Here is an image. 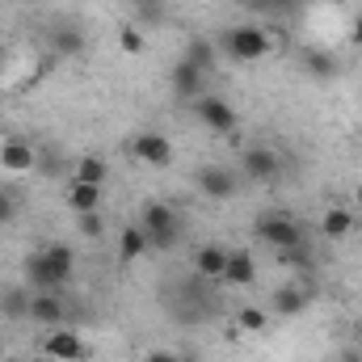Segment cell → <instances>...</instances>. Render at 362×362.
I'll return each instance as SVG.
<instances>
[{"label":"cell","mask_w":362,"mask_h":362,"mask_svg":"<svg viewBox=\"0 0 362 362\" xmlns=\"http://www.w3.org/2000/svg\"><path fill=\"white\" fill-rule=\"evenodd\" d=\"M228 257H232V249H228V245H202V249L194 253V274H198V278H206V282H223Z\"/></svg>","instance_id":"cell-11"},{"label":"cell","mask_w":362,"mask_h":362,"mask_svg":"<svg viewBox=\"0 0 362 362\" xmlns=\"http://www.w3.org/2000/svg\"><path fill=\"white\" fill-rule=\"evenodd\" d=\"M198 189L206 194V198H232L236 189H240V181L236 173H228V169H215V165H206V169H198Z\"/></svg>","instance_id":"cell-13"},{"label":"cell","mask_w":362,"mask_h":362,"mask_svg":"<svg viewBox=\"0 0 362 362\" xmlns=\"http://www.w3.org/2000/svg\"><path fill=\"white\" fill-rule=\"evenodd\" d=\"M72 270H76V257H72V249L64 240H51V245L34 249L25 257V282H30V291H59L72 278Z\"/></svg>","instance_id":"cell-1"},{"label":"cell","mask_w":362,"mask_h":362,"mask_svg":"<svg viewBox=\"0 0 362 362\" xmlns=\"http://www.w3.org/2000/svg\"><path fill=\"white\" fill-rule=\"evenodd\" d=\"M245 177L249 181H274L278 177V169H282V156L274 152V148H262V144H253V148H245Z\"/></svg>","instance_id":"cell-10"},{"label":"cell","mask_w":362,"mask_h":362,"mask_svg":"<svg viewBox=\"0 0 362 362\" xmlns=\"http://www.w3.org/2000/svg\"><path fill=\"white\" fill-rule=\"evenodd\" d=\"M219 47H223L232 59H240V64H257V59H266L274 51V34L262 30V25H253V21H245V25H232V30L219 38Z\"/></svg>","instance_id":"cell-2"},{"label":"cell","mask_w":362,"mask_h":362,"mask_svg":"<svg viewBox=\"0 0 362 362\" xmlns=\"http://www.w3.org/2000/svg\"><path fill=\"white\" fill-rule=\"evenodd\" d=\"M139 228H144V236H148V249H173L181 236V215L173 206H165V202H148L144 206V215H139Z\"/></svg>","instance_id":"cell-4"},{"label":"cell","mask_w":362,"mask_h":362,"mask_svg":"<svg viewBox=\"0 0 362 362\" xmlns=\"http://www.w3.org/2000/svg\"><path fill=\"white\" fill-rule=\"evenodd\" d=\"M173 89H177V97H198V89H202V68H194L189 59H181L177 68H173Z\"/></svg>","instance_id":"cell-19"},{"label":"cell","mask_w":362,"mask_h":362,"mask_svg":"<svg viewBox=\"0 0 362 362\" xmlns=\"http://www.w3.org/2000/svg\"><path fill=\"white\" fill-rule=\"evenodd\" d=\"M131 156L148 169H165V165H173V144L160 131H144V135L131 139Z\"/></svg>","instance_id":"cell-6"},{"label":"cell","mask_w":362,"mask_h":362,"mask_svg":"<svg viewBox=\"0 0 362 362\" xmlns=\"http://www.w3.org/2000/svg\"><path fill=\"white\" fill-rule=\"evenodd\" d=\"M303 68H308V72H316L320 81H333V72H337L333 55H325V51H308V55H303Z\"/></svg>","instance_id":"cell-23"},{"label":"cell","mask_w":362,"mask_h":362,"mask_svg":"<svg viewBox=\"0 0 362 362\" xmlns=\"http://www.w3.org/2000/svg\"><path fill=\"white\" fill-rule=\"evenodd\" d=\"M30 320L34 325H47V329H59L68 320V308L55 291H34L30 295Z\"/></svg>","instance_id":"cell-9"},{"label":"cell","mask_w":362,"mask_h":362,"mask_svg":"<svg viewBox=\"0 0 362 362\" xmlns=\"http://www.w3.org/2000/svg\"><path fill=\"white\" fill-rule=\"evenodd\" d=\"M76 223H81V232H85L89 240H97V236H101V219H97V211H89V215H76Z\"/></svg>","instance_id":"cell-26"},{"label":"cell","mask_w":362,"mask_h":362,"mask_svg":"<svg viewBox=\"0 0 362 362\" xmlns=\"http://www.w3.org/2000/svg\"><path fill=\"white\" fill-rule=\"evenodd\" d=\"M181 362H194V358H181Z\"/></svg>","instance_id":"cell-32"},{"label":"cell","mask_w":362,"mask_h":362,"mask_svg":"<svg viewBox=\"0 0 362 362\" xmlns=\"http://www.w3.org/2000/svg\"><path fill=\"white\" fill-rule=\"evenodd\" d=\"M34 165H38V148H34L30 139L8 135V139L0 144V169H4V173L25 177V173H34Z\"/></svg>","instance_id":"cell-7"},{"label":"cell","mask_w":362,"mask_h":362,"mask_svg":"<svg viewBox=\"0 0 362 362\" xmlns=\"http://www.w3.org/2000/svg\"><path fill=\"white\" fill-rule=\"evenodd\" d=\"M38 350H42V358L47 362H81L89 350H85V337L76 333V329H47L42 333V341H38Z\"/></svg>","instance_id":"cell-5"},{"label":"cell","mask_w":362,"mask_h":362,"mask_svg":"<svg viewBox=\"0 0 362 362\" xmlns=\"http://www.w3.org/2000/svg\"><path fill=\"white\" fill-rule=\"evenodd\" d=\"M144 253H148V236H144V228H139V223L122 228V236H118V262L131 266V262H139Z\"/></svg>","instance_id":"cell-16"},{"label":"cell","mask_w":362,"mask_h":362,"mask_svg":"<svg viewBox=\"0 0 362 362\" xmlns=\"http://www.w3.org/2000/svg\"><path fill=\"white\" fill-rule=\"evenodd\" d=\"M253 232H257L262 245H270V249H278V253L303 249V228H299L295 215H286V211H266V215H257Z\"/></svg>","instance_id":"cell-3"},{"label":"cell","mask_w":362,"mask_h":362,"mask_svg":"<svg viewBox=\"0 0 362 362\" xmlns=\"http://www.w3.org/2000/svg\"><path fill=\"white\" fill-rule=\"evenodd\" d=\"M354 228H358V211H350V206H329V211L320 215L325 240H350Z\"/></svg>","instance_id":"cell-12"},{"label":"cell","mask_w":362,"mask_h":362,"mask_svg":"<svg viewBox=\"0 0 362 362\" xmlns=\"http://www.w3.org/2000/svg\"><path fill=\"white\" fill-rule=\"evenodd\" d=\"M97 202H101V185L68 181V206H72L76 215H89V211H97Z\"/></svg>","instance_id":"cell-17"},{"label":"cell","mask_w":362,"mask_h":362,"mask_svg":"<svg viewBox=\"0 0 362 362\" xmlns=\"http://www.w3.org/2000/svg\"><path fill=\"white\" fill-rule=\"evenodd\" d=\"M350 42H354V47H362V13L354 17V25H350Z\"/></svg>","instance_id":"cell-28"},{"label":"cell","mask_w":362,"mask_h":362,"mask_svg":"<svg viewBox=\"0 0 362 362\" xmlns=\"http://www.w3.org/2000/svg\"><path fill=\"white\" fill-rule=\"evenodd\" d=\"M223 282H228V286H249V282H257V262H253L245 249H232L228 270H223Z\"/></svg>","instance_id":"cell-15"},{"label":"cell","mask_w":362,"mask_h":362,"mask_svg":"<svg viewBox=\"0 0 362 362\" xmlns=\"http://www.w3.org/2000/svg\"><path fill=\"white\" fill-rule=\"evenodd\" d=\"M30 295H34V291H21V286L4 291V295H0V316H8V320H30Z\"/></svg>","instance_id":"cell-18"},{"label":"cell","mask_w":362,"mask_h":362,"mask_svg":"<svg viewBox=\"0 0 362 362\" xmlns=\"http://www.w3.org/2000/svg\"><path fill=\"white\" fill-rule=\"evenodd\" d=\"M185 59H189L194 68H202V72H206V68L215 64V47H211L206 38H189V47H185Z\"/></svg>","instance_id":"cell-22"},{"label":"cell","mask_w":362,"mask_h":362,"mask_svg":"<svg viewBox=\"0 0 362 362\" xmlns=\"http://www.w3.org/2000/svg\"><path fill=\"white\" fill-rule=\"evenodd\" d=\"M72 181H85V185H101V181H105V160H101V156H81V165H76Z\"/></svg>","instance_id":"cell-21"},{"label":"cell","mask_w":362,"mask_h":362,"mask_svg":"<svg viewBox=\"0 0 362 362\" xmlns=\"http://www.w3.org/2000/svg\"><path fill=\"white\" fill-rule=\"evenodd\" d=\"M4 362H17V358H4Z\"/></svg>","instance_id":"cell-33"},{"label":"cell","mask_w":362,"mask_h":362,"mask_svg":"<svg viewBox=\"0 0 362 362\" xmlns=\"http://www.w3.org/2000/svg\"><path fill=\"white\" fill-rule=\"evenodd\" d=\"M308 291L303 286H295V282H282L278 291H274V299H270V312L274 316H299L303 308H308Z\"/></svg>","instance_id":"cell-14"},{"label":"cell","mask_w":362,"mask_h":362,"mask_svg":"<svg viewBox=\"0 0 362 362\" xmlns=\"http://www.w3.org/2000/svg\"><path fill=\"white\" fill-rule=\"evenodd\" d=\"M144 362H181L177 354H165V350H156V354H148Z\"/></svg>","instance_id":"cell-29"},{"label":"cell","mask_w":362,"mask_h":362,"mask_svg":"<svg viewBox=\"0 0 362 362\" xmlns=\"http://www.w3.org/2000/svg\"><path fill=\"white\" fill-rule=\"evenodd\" d=\"M13 215H17V202H13L8 194H0V228H4V223H13Z\"/></svg>","instance_id":"cell-27"},{"label":"cell","mask_w":362,"mask_h":362,"mask_svg":"<svg viewBox=\"0 0 362 362\" xmlns=\"http://www.w3.org/2000/svg\"><path fill=\"white\" fill-rule=\"evenodd\" d=\"M358 219H362V202H358Z\"/></svg>","instance_id":"cell-31"},{"label":"cell","mask_w":362,"mask_h":362,"mask_svg":"<svg viewBox=\"0 0 362 362\" xmlns=\"http://www.w3.org/2000/svg\"><path fill=\"white\" fill-rule=\"evenodd\" d=\"M4 358H8V354H4V341H0V362H4Z\"/></svg>","instance_id":"cell-30"},{"label":"cell","mask_w":362,"mask_h":362,"mask_svg":"<svg viewBox=\"0 0 362 362\" xmlns=\"http://www.w3.org/2000/svg\"><path fill=\"white\" fill-rule=\"evenodd\" d=\"M118 47H122L127 55H139V51L148 47V38H144V30H135V25H122V30H118Z\"/></svg>","instance_id":"cell-25"},{"label":"cell","mask_w":362,"mask_h":362,"mask_svg":"<svg viewBox=\"0 0 362 362\" xmlns=\"http://www.w3.org/2000/svg\"><path fill=\"white\" fill-rule=\"evenodd\" d=\"M51 47H55L59 55H76V51L85 47V34H81V30H55Z\"/></svg>","instance_id":"cell-24"},{"label":"cell","mask_w":362,"mask_h":362,"mask_svg":"<svg viewBox=\"0 0 362 362\" xmlns=\"http://www.w3.org/2000/svg\"><path fill=\"white\" fill-rule=\"evenodd\" d=\"M194 114H198V122L206 127V131H215V135H232L236 131V110L223 101V97H198V105H194Z\"/></svg>","instance_id":"cell-8"},{"label":"cell","mask_w":362,"mask_h":362,"mask_svg":"<svg viewBox=\"0 0 362 362\" xmlns=\"http://www.w3.org/2000/svg\"><path fill=\"white\" fill-rule=\"evenodd\" d=\"M236 325H240V333H266V329H270V312L249 303V308L236 312Z\"/></svg>","instance_id":"cell-20"}]
</instances>
